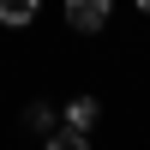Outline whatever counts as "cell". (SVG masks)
<instances>
[{"instance_id":"6da1fadb","label":"cell","mask_w":150,"mask_h":150,"mask_svg":"<svg viewBox=\"0 0 150 150\" xmlns=\"http://www.w3.org/2000/svg\"><path fill=\"white\" fill-rule=\"evenodd\" d=\"M108 18H114V0H66V24L72 30H108Z\"/></svg>"},{"instance_id":"7a4b0ae2","label":"cell","mask_w":150,"mask_h":150,"mask_svg":"<svg viewBox=\"0 0 150 150\" xmlns=\"http://www.w3.org/2000/svg\"><path fill=\"white\" fill-rule=\"evenodd\" d=\"M96 120H102V102H96V96H72L66 102V126L72 132H90Z\"/></svg>"},{"instance_id":"3957f363","label":"cell","mask_w":150,"mask_h":150,"mask_svg":"<svg viewBox=\"0 0 150 150\" xmlns=\"http://www.w3.org/2000/svg\"><path fill=\"white\" fill-rule=\"evenodd\" d=\"M36 12H42V0H0V24H6V30H18V24H30Z\"/></svg>"},{"instance_id":"277c9868","label":"cell","mask_w":150,"mask_h":150,"mask_svg":"<svg viewBox=\"0 0 150 150\" xmlns=\"http://www.w3.org/2000/svg\"><path fill=\"white\" fill-rule=\"evenodd\" d=\"M42 150H90V138H84V132H72V126H54Z\"/></svg>"},{"instance_id":"5b68a950","label":"cell","mask_w":150,"mask_h":150,"mask_svg":"<svg viewBox=\"0 0 150 150\" xmlns=\"http://www.w3.org/2000/svg\"><path fill=\"white\" fill-rule=\"evenodd\" d=\"M24 120H30L36 132H48V126H54V108H42V102H30V108H24Z\"/></svg>"},{"instance_id":"8992f818","label":"cell","mask_w":150,"mask_h":150,"mask_svg":"<svg viewBox=\"0 0 150 150\" xmlns=\"http://www.w3.org/2000/svg\"><path fill=\"white\" fill-rule=\"evenodd\" d=\"M138 12H150V0H138Z\"/></svg>"}]
</instances>
